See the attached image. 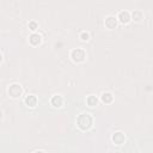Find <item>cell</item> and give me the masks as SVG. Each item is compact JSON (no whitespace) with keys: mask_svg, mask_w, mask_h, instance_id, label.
Segmentation results:
<instances>
[{"mask_svg":"<svg viewBox=\"0 0 153 153\" xmlns=\"http://www.w3.org/2000/svg\"><path fill=\"white\" fill-rule=\"evenodd\" d=\"M75 124L81 131H87L93 126V116L90 112H81L78 115L75 120Z\"/></svg>","mask_w":153,"mask_h":153,"instance_id":"6da1fadb","label":"cell"},{"mask_svg":"<svg viewBox=\"0 0 153 153\" xmlns=\"http://www.w3.org/2000/svg\"><path fill=\"white\" fill-rule=\"evenodd\" d=\"M69 57L74 63H82L87 59V54L82 48H74L69 53Z\"/></svg>","mask_w":153,"mask_h":153,"instance_id":"7a4b0ae2","label":"cell"},{"mask_svg":"<svg viewBox=\"0 0 153 153\" xmlns=\"http://www.w3.org/2000/svg\"><path fill=\"white\" fill-rule=\"evenodd\" d=\"M23 92H24L23 86H22L20 84H18V82H12V84L8 85V87H7V94H8V97L12 98V99H18V98H20V97L23 96Z\"/></svg>","mask_w":153,"mask_h":153,"instance_id":"3957f363","label":"cell"},{"mask_svg":"<svg viewBox=\"0 0 153 153\" xmlns=\"http://www.w3.org/2000/svg\"><path fill=\"white\" fill-rule=\"evenodd\" d=\"M49 103L54 109H61L65 105V98L61 94H53L50 97Z\"/></svg>","mask_w":153,"mask_h":153,"instance_id":"277c9868","label":"cell"},{"mask_svg":"<svg viewBox=\"0 0 153 153\" xmlns=\"http://www.w3.org/2000/svg\"><path fill=\"white\" fill-rule=\"evenodd\" d=\"M111 142L116 146H121L126 142V134L121 130H117L115 131L112 135H111Z\"/></svg>","mask_w":153,"mask_h":153,"instance_id":"5b68a950","label":"cell"},{"mask_svg":"<svg viewBox=\"0 0 153 153\" xmlns=\"http://www.w3.org/2000/svg\"><path fill=\"white\" fill-rule=\"evenodd\" d=\"M118 25V19L115 16H108L104 18V26L108 30H115Z\"/></svg>","mask_w":153,"mask_h":153,"instance_id":"8992f818","label":"cell"},{"mask_svg":"<svg viewBox=\"0 0 153 153\" xmlns=\"http://www.w3.org/2000/svg\"><path fill=\"white\" fill-rule=\"evenodd\" d=\"M117 19H118V23H121L123 25H127L131 20V13L129 11H126V10L124 11H121L117 14Z\"/></svg>","mask_w":153,"mask_h":153,"instance_id":"52a82bcc","label":"cell"},{"mask_svg":"<svg viewBox=\"0 0 153 153\" xmlns=\"http://www.w3.org/2000/svg\"><path fill=\"white\" fill-rule=\"evenodd\" d=\"M24 103H25L26 106L33 109V108H36L37 104H38V98H37L35 94H27V96H25V98H24Z\"/></svg>","mask_w":153,"mask_h":153,"instance_id":"ba28073f","label":"cell"},{"mask_svg":"<svg viewBox=\"0 0 153 153\" xmlns=\"http://www.w3.org/2000/svg\"><path fill=\"white\" fill-rule=\"evenodd\" d=\"M29 43L33 47H37L42 43V36L37 32H31L30 36H29Z\"/></svg>","mask_w":153,"mask_h":153,"instance_id":"9c48e42d","label":"cell"},{"mask_svg":"<svg viewBox=\"0 0 153 153\" xmlns=\"http://www.w3.org/2000/svg\"><path fill=\"white\" fill-rule=\"evenodd\" d=\"M99 99H100V102H102L103 104H110V103L114 102V96H112L111 92L105 91V92H103V93L100 94Z\"/></svg>","mask_w":153,"mask_h":153,"instance_id":"30bf717a","label":"cell"},{"mask_svg":"<svg viewBox=\"0 0 153 153\" xmlns=\"http://www.w3.org/2000/svg\"><path fill=\"white\" fill-rule=\"evenodd\" d=\"M99 102H100V99H99L97 96H94V94H90V96L86 97V104H87L88 106H91V108L97 106Z\"/></svg>","mask_w":153,"mask_h":153,"instance_id":"8fae6325","label":"cell"},{"mask_svg":"<svg viewBox=\"0 0 153 153\" xmlns=\"http://www.w3.org/2000/svg\"><path fill=\"white\" fill-rule=\"evenodd\" d=\"M143 19V13L140 10H135L131 12V20H134L135 23H140Z\"/></svg>","mask_w":153,"mask_h":153,"instance_id":"7c38bea8","label":"cell"},{"mask_svg":"<svg viewBox=\"0 0 153 153\" xmlns=\"http://www.w3.org/2000/svg\"><path fill=\"white\" fill-rule=\"evenodd\" d=\"M79 38H80V41H82V42H87V41H90L91 35H90L88 31H81L80 35H79Z\"/></svg>","mask_w":153,"mask_h":153,"instance_id":"4fadbf2b","label":"cell"},{"mask_svg":"<svg viewBox=\"0 0 153 153\" xmlns=\"http://www.w3.org/2000/svg\"><path fill=\"white\" fill-rule=\"evenodd\" d=\"M29 29H30L32 32H36V30L38 29V24H37L35 20H31V22H29Z\"/></svg>","mask_w":153,"mask_h":153,"instance_id":"5bb4252c","label":"cell"}]
</instances>
